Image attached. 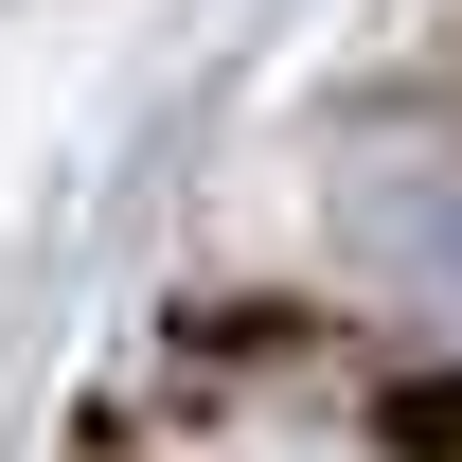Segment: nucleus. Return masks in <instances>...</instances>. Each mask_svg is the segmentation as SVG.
Returning <instances> with one entry per match:
<instances>
[{"label":"nucleus","mask_w":462,"mask_h":462,"mask_svg":"<svg viewBox=\"0 0 462 462\" xmlns=\"http://www.w3.org/2000/svg\"><path fill=\"white\" fill-rule=\"evenodd\" d=\"M320 231H338V285H374L392 320H427V338H462V143H356L338 196H320Z\"/></svg>","instance_id":"1"}]
</instances>
